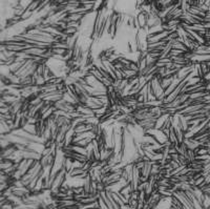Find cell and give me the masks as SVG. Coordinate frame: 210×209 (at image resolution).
Instances as JSON below:
<instances>
[{"instance_id": "6da1fadb", "label": "cell", "mask_w": 210, "mask_h": 209, "mask_svg": "<svg viewBox=\"0 0 210 209\" xmlns=\"http://www.w3.org/2000/svg\"><path fill=\"white\" fill-rule=\"evenodd\" d=\"M137 20H138V23H139V26L140 29H145L147 27V20H148V15L143 13V12H141L137 15Z\"/></svg>"}, {"instance_id": "7a4b0ae2", "label": "cell", "mask_w": 210, "mask_h": 209, "mask_svg": "<svg viewBox=\"0 0 210 209\" xmlns=\"http://www.w3.org/2000/svg\"><path fill=\"white\" fill-rule=\"evenodd\" d=\"M15 164L16 163L12 159H1V161H0V168H1V170H5L13 167Z\"/></svg>"}, {"instance_id": "5b68a950", "label": "cell", "mask_w": 210, "mask_h": 209, "mask_svg": "<svg viewBox=\"0 0 210 209\" xmlns=\"http://www.w3.org/2000/svg\"><path fill=\"white\" fill-rule=\"evenodd\" d=\"M98 203H99V207H100V209H108V208H107V206H106V204H105L104 200H103V198H102L101 195L99 196Z\"/></svg>"}, {"instance_id": "3957f363", "label": "cell", "mask_w": 210, "mask_h": 209, "mask_svg": "<svg viewBox=\"0 0 210 209\" xmlns=\"http://www.w3.org/2000/svg\"><path fill=\"white\" fill-rule=\"evenodd\" d=\"M92 183H93V181H92V179H90V177H89V174H88V176H87L85 179L83 180V182H82L83 188H84V190H85V192H88V193H89L90 187H92Z\"/></svg>"}, {"instance_id": "277c9868", "label": "cell", "mask_w": 210, "mask_h": 209, "mask_svg": "<svg viewBox=\"0 0 210 209\" xmlns=\"http://www.w3.org/2000/svg\"><path fill=\"white\" fill-rule=\"evenodd\" d=\"M172 81H173V78H162V79H160V82H161L163 88H164L165 90L171 85Z\"/></svg>"}]
</instances>
